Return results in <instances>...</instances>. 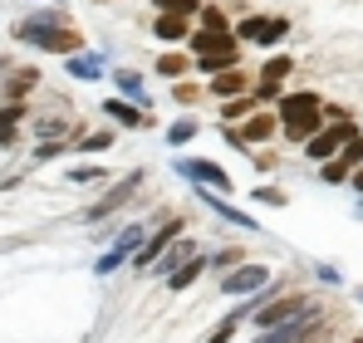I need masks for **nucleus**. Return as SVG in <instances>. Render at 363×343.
<instances>
[{"mask_svg": "<svg viewBox=\"0 0 363 343\" xmlns=\"http://www.w3.org/2000/svg\"><path fill=\"white\" fill-rule=\"evenodd\" d=\"M275 118H280V137L300 147L324 128V99L314 89H290L275 99Z\"/></svg>", "mask_w": 363, "mask_h": 343, "instance_id": "1", "label": "nucleus"}, {"mask_svg": "<svg viewBox=\"0 0 363 343\" xmlns=\"http://www.w3.org/2000/svg\"><path fill=\"white\" fill-rule=\"evenodd\" d=\"M172 172H177L186 186H211V191H221V196L236 191L231 172L221 167V162H211V157H201V152H172Z\"/></svg>", "mask_w": 363, "mask_h": 343, "instance_id": "2", "label": "nucleus"}, {"mask_svg": "<svg viewBox=\"0 0 363 343\" xmlns=\"http://www.w3.org/2000/svg\"><path fill=\"white\" fill-rule=\"evenodd\" d=\"M138 186H143V167L128 172V176H118V181H108V191H104L94 206H84V226H104L108 216H118L123 206L138 196Z\"/></svg>", "mask_w": 363, "mask_h": 343, "instance_id": "3", "label": "nucleus"}, {"mask_svg": "<svg viewBox=\"0 0 363 343\" xmlns=\"http://www.w3.org/2000/svg\"><path fill=\"white\" fill-rule=\"evenodd\" d=\"M290 74H295V59L285 55V50L265 55V64H260V74H255V84H250L255 103H260V108H275V99L285 94V79H290Z\"/></svg>", "mask_w": 363, "mask_h": 343, "instance_id": "4", "label": "nucleus"}, {"mask_svg": "<svg viewBox=\"0 0 363 343\" xmlns=\"http://www.w3.org/2000/svg\"><path fill=\"white\" fill-rule=\"evenodd\" d=\"M182 230H186V221L167 211V221H157V226H152V230H147V235H143V245L133 250V260H128V265H133L138 275H147V270H152V260H157V255H162V250H167V245L177 240Z\"/></svg>", "mask_w": 363, "mask_h": 343, "instance_id": "5", "label": "nucleus"}, {"mask_svg": "<svg viewBox=\"0 0 363 343\" xmlns=\"http://www.w3.org/2000/svg\"><path fill=\"white\" fill-rule=\"evenodd\" d=\"M25 50H35V55H50V59H64V55H79V50H89V40H84V30L69 20V25H50V30H40Z\"/></svg>", "mask_w": 363, "mask_h": 343, "instance_id": "6", "label": "nucleus"}, {"mask_svg": "<svg viewBox=\"0 0 363 343\" xmlns=\"http://www.w3.org/2000/svg\"><path fill=\"white\" fill-rule=\"evenodd\" d=\"M349 137H359V123L339 118V123H324V128H319L309 142H300V147H304V157H309V162H329V157H334Z\"/></svg>", "mask_w": 363, "mask_h": 343, "instance_id": "7", "label": "nucleus"}, {"mask_svg": "<svg viewBox=\"0 0 363 343\" xmlns=\"http://www.w3.org/2000/svg\"><path fill=\"white\" fill-rule=\"evenodd\" d=\"M99 113L108 118V123H113L118 133H152V128H157L147 108H138V103H128V99H118V94H108V99L99 103Z\"/></svg>", "mask_w": 363, "mask_h": 343, "instance_id": "8", "label": "nucleus"}, {"mask_svg": "<svg viewBox=\"0 0 363 343\" xmlns=\"http://www.w3.org/2000/svg\"><path fill=\"white\" fill-rule=\"evenodd\" d=\"M50 25H69V10H64L60 0H55V5H35L30 15H20V20L10 25V40H15V45H30V40H35L40 30H50Z\"/></svg>", "mask_w": 363, "mask_h": 343, "instance_id": "9", "label": "nucleus"}, {"mask_svg": "<svg viewBox=\"0 0 363 343\" xmlns=\"http://www.w3.org/2000/svg\"><path fill=\"white\" fill-rule=\"evenodd\" d=\"M108 84H113L118 99H128V103H138V108L152 113V94H147V74H143V69H133V64H108Z\"/></svg>", "mask_w": 363, "mask_h": 343, "instance_id": "10", "label": "nucleus"}, {"mask_svg": "<svg viewBox=\"0 0 363 343\" xmlns=\"http://www.w3.org/2000/svg\"><path fill=\"white\" fill-rule=\"evenodd\" d=\"M191 191H196V201H201V206H206V211H211V216H221V221H226V226H236V230H250V235H255V230H260V221H255V216H250V211H241V206H236V201H226V196H221V191H211V186H191Z\"/></svg>", "mask_w": 363, "mask_h": 343, "instance_id": "11", "label": "nucleus"}, {"mask_svg": "<svg viewBox=\"0 0 363 343\" xmlns=\"http://www.w3.org/2000/svg\"><path fill=\"white\" fill-rule=\"evenodd\" d=\"M319 324H324V314H319V309L309 304V309H300L295 319H285V324H275V329H265V334H260L255 343H300V339H309V334H314Z\"/></svg>", "mask_w": 363, "mask_h": 343, "instance_id": "12", "label": "nucleus"}, {"mask_svg": "<svg viewBox=\"0 0 363 343\" xmlns=\"http://www.w3.org/2000/svg\"><path fill=\"white\" fill-rule=\"evenodd\" d=\"M300 309H309V299L304 294H275V299H265L255 314H250V324L265 334V329H275V324H285V319H295Z\"/></svg>", "mask_w": 363, "mask_h": 343, "instance_id": "13", "label": "nucleus"}, {"mask_svg": "<svg viewBox=\"0 0 363 343\" xmlns=\"http://www.w3.org/2000/svg\"><path fill=\"white\" fill-rule=\"evenodd\" d=\"M40 84H45V74H40L35 64H25V69H5V79H0V103H30Z\"/></svg>", "mask_w": 363, "mask_h": 343, "instance_id": "14", "label": "nucleus"}, {"mask_svg": "<svg viewBox=\"0 0 363 343\" xmlns=\"http://www.w3.org/2000/svg\"><path fill=\"white\" fill-rule=\"evenodd\" d=\"M270 285V265H250V260H241L236 270H226L221 275V294H260V289Z\"/></svg>", "mask_w": 363, "mask_h": 343, "instance_id": "15", "label": "nucleus"}, {"mask_svg": "<svg viewBox=\"0 0 363 343\" xmlns=\"http://www.w3.org/2000/svg\"><path fill=\"white\" fill-rule=\"evenodd\" d=\"M236 133L245 137V147L255 152V147H265V142H275V137H280V118H275V108H255L250 118L236 123Z\"/></svg>", "mask_w": 363, "mask_h": 343, "instance_id": "16", "label": "nucleus"}, {"mask_svg": "<svg viewBox=\"0 0 363 343\" xmlns=\"http://www.w3.org/2000/svg\"><path fill=\"white\" fill-rule=\"evenodd\" d=\"M64 74L74 84H108V64L99 59V50H79V55H64Z\"/></svg>", "mask_w": 363, "mask_h": 343, "instance_id": "17", "label": "nucleus"}, {"mask_svg": "<svg viewBox=\"0 0 363 343\" xmlns=\"http://www.w3.org/2000/svg\"><path fill=\"white\" fill-rule=\"evenodd\" d=\"M113 142H118V128H84V123H74V133H69V152H89V157L108 152Z\"/></svg>", "mask_w": 363, "mask_h": 343, "instance_id": "18", "label": "nucleus"}, {"mask_svg": "<svg viewBox=\"0 0 363 343\" xmlns=\"http://www.w3.org/2000/svg\"><path fill=\"white\" fill-rule=\"evenodd\" d=\"M250 84H255V79H250V74H245L241 64H236V69H221V74H211V79H206L201 89H206V99H216V103H221V99L250 94Z\"/></svg>", "mask_w": 363, "mask_h": 343, "instance_id": "19", "label": "nucleus"}, {"mask_svg": "<svg viewBox=\"0 0 363 343\" xmlns=\"http://www.w3.org/2000/svg\"><path fill=\"white\" fill-rule=\"evenodd\" d=\"M196 250H201V245H196V235H186V230H182L177 240H172V245H167V250H162V255L152 260V275H157V280H167V275H172L177 265H186V260H191Z\"/></svg>", "mask_w": 363, "mask_h": 343, "instance_id": "20", "label": "nucleus"}, {"mask_svg": "<svg viewBox=\"0 0 363 343\" xmlns=\"http://www.w3.org/2000/svg\"><path fill=\"white\" fill-rule=\"evenodd\" d=\"M74 133V118L64 113H30V137L35 142H69Z\"/></svg>", "mask_w": 363, "mask_h": 343, "instance_id": "21", "label": "nucleus"}, {"mask_svg": "<svg viewBox=\"0 0 363 343\" xmlns=\"http://www.w3.org/2000/svg\"><path fill=\"white\" fill-rule=\"evenodd\" d=\"M196 137H201V118H196V113H177L167 128H162V142H167L172 152H186Z\"/></svg>", "mask_w": 363, "mask_h": 343, "instance_id": "22", "label": "nucleus"}, {"mask_svg": "<svg viewBox=\"0 0 363 343\" xmlns=\"http://www.w3.org/2000/svg\"><path fill=\"white\" fill-rule=\"evenodd\" d=\"M152 74H157L162 84L186 79V74H191V55H186L182 45H162V55H157V64H152Z\"/></svg>", "mask_w": 363, "mask_h": 343, "instance_id": "23", "label": "nucleus"}, {"mask_svg": "<svg viewBox=\"0 0 363 343\" xmlns=\"http://www.w3.org/2000/svg\"><path fill=\"white\" fill-rule=\"evenodd\" d=\"M191 15H152V40L157 45H186Z\"/></svg>", "mask_w": 363, "mask_h": 343, "instance_id": "24", "label": "nucleus"}, {"mask_svg": "<svg viewBox=\"0 0 363 343\" xmlns=\"http://www.w3.org/2000/svg\"><path fill=\"white\" fill-rule=\"evenodd\" d=\"M167 94H172V103H177L182 113H196V108H201V99H206V89H201V79H196V74L172 79V84H167Z\"/></svg>", "mask_w": 363, "mask_h": 343, "instance_id": "25", "label": "nucleus"}, {"mask_svg": "<svg viewBox=\"0 0 363 343\" xmlns=\"http://www.w3.org/2000/svg\"><path fill=\"white\" fill-rule=\"evenodd\" d=\"M201 275H206V250H196V255H191L186 265H177V270H172V275H167L162 285L172 289V294H182V289H186V285H196Z\"/></svg>", "mask_w": 363, "mask_h": 343, "instance_id": "26", "label": "nucleus"}, {"mask_svg": "<svg viewBox=\"0 0 363 343\" xmlns=\"http://www.w3.org/2000/svg\"><path fill=\"white\" fill-rule=\"evenodd\" d=\"M285 35H290V20H285V15H265V25H260V35H255V50L275 55V50L285 45Z\"/></svg>", "mask_w": 363, "mask_h": 343, "instance_id": "27", "label": "nucleus"}, {"mask_svg": "<svg viewBox=\"0 0 363 343\" xmlns=\"http://www.w3.org/2000/svg\"><path fill=\"white\" fill-rule=\"evenodd\" d=\"M255 108H260V103H255V94H236V99H221V103H216V123H241V118H250Z\"/></svg>", "mask_w": 363, "mask_h": 343, "instance_id": "28", "label": "nucleus"}, {"mask_svg": "<svg viewBox=\"0 0 363 343\" xmlns=\"http://www.w3.org/2000/svg\"><path fill=\"white\" fill-rule=\"evenodd\" d=\"M191 25H196V30H211V35H231V15H226L221 5H206V0H201V10L191 15Z\"/></svg>", "mask_w": 363, "mask_h": 343, "instance_id": "29", "label": "nucleus"}, {"mask_svg": "<svg viewBox=\"0 0 363 343\" xmlns=\"http://www.w3.org/2000/svg\"><path fill=\"white\" fill-rule=\"evenodd\" d=\"M245 260L241 245H226V250H216V255H206V270H216V275H226V270H236Z\"/></svg>", "mask_w": 363, "mask_h": 343, "instance_id": "30", "label": "nucleus"}, {"mask_svg": "<svg viewBox=\"0 0 363 343\" xmlns=\"http://www.w3.org/2000/svg\"><path fill=\"white\" fill-rule=\"evenodd\" d=\"M108 167H99V162H84V167H69L64 172V181H74V186H94V181H104Z\"/></svg>", "mask_w": 363, "mask_h": 343, "instance_id": "31", "label": "nucleus"}, {"mask_svg": "<svg viewBox=\"0 0 363 343\" xmlns=\"http://www.w3.org/2000/svg\"><path fill=\"white\" fill-rule=\"evenodd\" d=\"M128 260H133V255H128L123 245H108V250L99 255V265H94V270H99V275H118V270L128 265Z\"/></svg>", "mask_w": 363, "mask_h": 343, "instance_id": "32", "label": "nucleus"}, {"mask_svg": "<svg viewBox=\"0 0 363 343\" xmlns=\"http://www.w3.org/2000/svg\"><path fill=\"white\" fill-rule=\"evenodd\" d=\"M152 5V15H196L201 10V0H147Z\"/></svg>", "mask_w": 363, "mask_h": 343, "instance_id": "33", "label": "nucleus"}, {"mask_svg": "<svg viewBox=\"0 0 363 343\" xmlns=\"http://www.w3.org/2000/svg\"><path fill=\"white\" fill-rule=\"evenodd\" d=\"M334 157H339V162H344L349 172H354V167H363V133H359V137H349V142H344V147H339Z\"/></svg>", "mask_w": 363, "mask_h": 343, "instance_id": "34", "label": "nucleus"}, {"mask_svg": "<svg viewBox=\"0 0 363 343\" xmlns=\"http://www.w3.org/2000/svg\"><path fill=\"white\" fill-rule=\"evenodd\" d=\"M236 329H241V319H236V314H226V319L206 334V343H231V339H236Z\"/></svg>", "mask_w": 363, "mask_h": 343, "instance_id": "35", "label": "nucleus"}, {"mask_svg": "<svg viewBox=\"0 0 363 343\" xmlns=\"http://www.w3.org/2000/svg\"><path fill=\"white\" fill-rule=\"evenodd\" d=\"M250 201H260V206H285L290 196H285V186H255Z\"/></svg>", "mask_w": 363, "mask_h": 343, "instance_id": "36", "label": "nucleus"}, {"mask_svg": "<svg viewBox=\"0 0 363 343\" xmlns=\"http://www.w3.org/2000/svg\"><path fill=\"white\" fill-rule=\"evenodd\" d=\"M64 152H69V142H35L30 157H35V162H55V157H64Z\"/></svg>", "mask_w": 363, "mask_h": 343, "instance_id": "37", "label": "nucleus"}, {"mask_svg": "<svg viewBox=\"0 0 363 343\" xmlns=\"http://www.w3.org/2000/svg\"><path fill=\"white\" fill-rule=\"evenodd\" d=\"M319 176H324V181H349V167H344L339 157H329V162L319 167Z\"/></svg>", "mask_w": 363, "mask_h": 343, "instance_id": "38", "label": "nucleus"}, {"mask_svg": "<svg viewBox=\"0 0 363 343\" xmlns=\"http://www.w3.org/2000/svg\"><path fill=\"white\" fill-rule=\"evenodd\" d=\"M314 275H319V285H339V270L334 265H314Z\"/></svg>", "mask_w": 363, "mask_h": 343, "instance_id": "39", "label": "nucleus"}, {"mask_svg": "<svg viewBox=\"0 0 363 343\" xmlns=\"http://www.w3.org/2000/svg\"><path fill=\"white\" fill-rule=\"evenodd\" d=\"M349 181H354V191H363V167H354V172H349Z\"/></svg>", "mask_w": 363, "mask_h": 343, "instance_id": "40", "label": "nucleus"}, {"mask_svg": "<svg viewBox=\"0 0 363 343\" xmlns=\"http://www.w3.org/2000/svg\"><path fill=\"white\" fill-rule=\"evenodd\" d=\"M89 5H113V0H89Z\"/></svg>", "mask_w": 363, "mask_h": 343, "instance_id": "41", "label": "nucleus"}, {"mask_svg": "<svg viewBox=\"0 0 363 343\" xmlns=\"http://www.w3.org/2000/svg\"><path fill=\"white\" fill-rule=\"evenodd\" d=\"M359 216H363V201H359Z\"/></svg>", "mask_w": 363, "mask_h": 343, "instance_id": "42", "label": "nucleus"}, {"mask_svg": "<svg viewBox=\"0 0 363 343\" xmlns=\"http://www.w3.org/2000/svg\"><path fill=\"white\" fill-rule=\"evenodd\" d=\"M349 343H363V339H349Z\"/></svg>", "mask_w": 363, "mask_h": 343, "instance_id": "43", "label": "nucleus"}, {"mask_svg": "<svg viewBox=\"0 0 363 343\" xmlns=\"http://www.w3.org/2000/svg\"><path fill=\"white\" fill-rule=\"evenodd\" d=\"M359 299H363V289H359Z\"/></svg>", "mask_w": 363, "mask_h": 343, "instance_id": "44", "label": "nucleus"}]
</instances>
